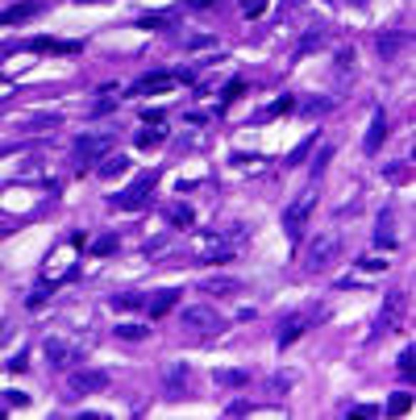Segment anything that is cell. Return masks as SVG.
I'll list each match as a JSON object with an SVG mask.
<instances>
[{"mask_svg": "<svg viewBox=\"0 0 416 420\" xmlns=\"http://www.w3.org/2000/svg\"><path fill=\"white\" fill-rule=\"evenodd\" d=\"M313 208H317V188H304V192L288 204V212H283V229H288L292 242L304 233V225H308V217H313Z\"/></svg>", "mask_w": 416, "mask_h": 420, "instance_id": "1", "label": "cell"}, {"mask_svg": "<svg viewBox=\"0 0 416 420\" xmlns=\"http://www.w3.org/2000/svg\"><path fill=\"white\" fill-rule=\"evenodd\" d=\"M83 246V237L75 233L67 246H59V250H50V258H46V267H42V283H54V279H67V275L75 271V250Z\"/></svg>", "mask_w": 416, "mask_h": 420, "instance_id": "2", "label": "cell"}, {"mask_svg": "<svg viewBox=\"0 0 416 420\" xmlns=\"http://www.w3.org/2000/svg\"><path fill=\"white\" fill-rule=\"evenodd\" d=\"M183 324H188L196 337H217L220 329H225L220 312L217 308H208V304H188V308H183Z\"/></svg>", "mask_w": 416, "mask_h": 420, "instance_id": "3", "label": "cell"}, {"mask_svg": "<svg viewBox=\"0 0 416 420\" xmlns=\"http://www.w3.org/2000/svg\"><path fill=\"white\" fill-rule=\"evenodd\" d=\"M113 146H117L113 133H79V138H75V158H79V167H88V163H96V158H108Z\"/></svg>", "mask_w": 416, "mask_h": 420, "instance_id": "4", "label": "cell"}, {"mask_svg": "<svg viewBox=\"0 0 416 420\" xmlns=\"http://www.w3.org/2000/svg\"><path fill=\"white\" fill-rule=\"evenodd\" d=\"M158 188V171H146V175H138L129 188H125L121 196H113V208H125V212H133V208H142L150 200V192Z\"/></svg>", "mask_w": 416, "mask_h": 420, "instance_id": "5", "label": "cell"}, {"mask_svg": "<svg viewBox=\"0 0 416 420\" xmlns=\"http://www.w3.org/2000/svg\"><path fill=\"white\" fill-rule=\"evenodd\" d=\"M192 246H196V254H200V262H229L233 258V242L225 237V233H196L192 237Z\"/></svg>", "mask_w": 416, "mask_h": 420, "instance_id": "6", "label": "cell"}, {"mask_svg": "<svg viewBox=\"0 0 416 420\" xmlns=\"http://www.w3.org/2000/svg\"><path fill=\"white\" fill-rule=\"evenodd\" d=\"M46 358H50V367L59 371V367H75V358L83 354V342H67V337H46Z\"/></svg>", "mask_w": 416, "mask_h": 420, "instance_id": "7", "label": "cell"}, {"mask_svg": "<svg viewBox=\"0 0 416 420\" xmlns=\"http://www.w3.org/2000/svg\"><path fill=\"white\" fill-rule=\"evenodd\" d=\"M338 250H342V233L333 229L329 237H317L313 246H308V271H320V267H329L333 258H338Z\"/></svg>", "mask_w": 416, "mask_h": 420, "instance_id": "8", "label": "cell"}, {"mask_svg": "<svg viewBox=\"0 0 416 420\" xmlns=\"http://www.w3.org/2000/svg\"><path fill=\"white\" fill-rule=\"evenodd\" d=\"M104 383H108V374L104 371H75L67 379V396L79 399V396H92V391H104Z\"/></svg>", "mask_w": 416, "mask_h": 420, "instance_id": "9", "label": "cell"}, {"mask_svg": "<svg viewBox=\"0 0 416 420\" xmlns=\"http://www.w3.org/2000/svg\"><path fill=\"white\" fill-rule=\"evenodd\" d=\"M175 88V75H167V71H154V75H142L125 96H158V92H171Z\"/></svg>", "mask_w": 416, "mask_h": 420, "instance_id": "10", "label": "cell"}, {"mask_svg": "<svg viewBox=\"0 0 416 420\" xmlns=\"http://www.w3.org/2000/svg\"><path fill=\"white\" fill-rule=\"evenodd\" d=\"M383 142H387V113H375V117H370V129H367V142H362V150L375 158V154L383 150Z\"/></svg>", "mask_w": 416, "mask_h": 420, "instance_id": "11", "label": "cell"}, {"mask_svg": "<svg viewBox=\"0 0 416 420\" xmlns=\"http://www.w3.org/2000/svg\"><path fill=\"white\" fill-rule=\"evenodd\" d=\"M38 13H42L38 0H21V4H13V9L0 13V25H21V21H29V17H38Z\"/></svg>", "mask_w": 416, "mask_h": 420, "instance_id": "12", "label": "cell"}, {"mask_svg": "<svg viewBox=\"0 0 416 420\" xmlns=\"http://www.w3.org/2000/svg\"><path fill=\"white\" fill-rule=\"evenodd\" d=\"M163 374H167V396L171 399L188 396V367H183V362H171Z\"/></svg>", "mask_w": 416, "mask_h": 420, "instance_id": "13", "label": "cell"}, {"mask_svg": "<svg viewBox=\"0 0 416 420\" xmlns=\"http://www.w3.org/2000/svg\"><path fill=\"white\" fill-rule=\"evenodd\" d=\"M34 54H79V42H59V38H34Z\"/></svg>", "mask_w": 416, "mask_h": 420, "instance_id": "14", "label": "cell"}, {"mask_svg": "<svg viewBox=\"0 0 416 420\" xmlns=\"http://www.w3.org/2000/svg\"><path fill=\"white\" fill-rule=\"evenodd\" d=\"M175 304H179V292H175V287H167V292H158V296L150 299V317H154V321H158V317H167V312H171Z\"/></svg>", "mask_w": 416, "mask_h": 420, "instance_id": "15", "label": "cell"}, {"mask_svg": "<svg viewBox=\"0 0 416 420\" xmlns=\"http://www.w3.org/2000/svg\"><path fill=\"white\" fill-rule=\"evenodd\" d=\"M129 171V158L125 154H108V163H100V179H117Z\"/></svg>", "mask_w": 416, "mask_h": 420, "instance_id": "16", "label": "cell"}, {"mask_svg": "<svg viewBox=\"0 0 416 420\" xmlns=\"http://www.w3.org/2000/svg\"><path fill=\"white\" fill-rule=\"evenodd\" d=\"M167 217L175 221V229H192V225H196V212H192L188 204H171V208H167Z\"/></svg>", "mask_w": 416, "mask_h": 420, "instance_id": "17", "label": "cell"}, {"mask_svg": "<svg viewBox=\"0 0 416 420\" xmlns=\"http://www.w3.org/2000/svg\"><path fill=\"white\" fill-rule=\"evenodd\" d=\"M375 242L379 246H395V229H392V208L379 217V229H375Z\"/></svg>", "mask_w": 416, "mask_h": 420, "instance_id": "18", "label": "cell"}, {"mask_svg": "<svg viewBox=\"0 0 416 420\" xmlns=\"http://www.w3.org/2000/svg\"><path fill=\"white\" fill-rule=\"evenodd\" d=\"M300 333H304V317H292V321L283 324V333H279V349H288Z\"/></svg>", "mask_w": 416, "mask_h": 420, "instance_id": "19", "label": "cell"}, {"mask_svg": "<svg viewBox=\"0 0 416 420\" xmlns=\"http://www.w3.org/2000/svg\"><path fill=\"white\" fill-rule=\"evenodd\" d=\"M163 138H167V133H163V125H150V129H142V133H138L133 142H138L142 150H150V146H158Z\"/></svg>", "mask_w": 416, "mask_h": 420, "instance_id": "20", "label": "cell"}, {"mask_svg": "<svg viewBox=\"0 0 416 420\" xmlns=\"http://www.w3.org/2000/svg\"><path fill=\"white\" fill-rule=\"evenodd\" d=\"M213 379H217L220 387H245V383H250V374L245 371H217Z\"/></svg>", "mask_w": 416, "mask_h": 420, "instance_id": "21", "label": "cell"}, {"mask_svg": "<svg viewBox=\"0 0 416 420\" xmlns=\"http://www.w3.org/2000/svg\"><path fill=\"white\" fill-rule=\"evenodd\" d=\"M146 333H150L146 324H117V337H121V342H142Z\"/></svg>", "mask_w": 416, "mask_h": 420, "instance_id": "22", "label": "cell"}, {"mask_svg": "<svg viewBox=\"0 0 416 420\" xmlns=\"http://www.w3.org/2000/svg\"><path fill=\"white\" fill-rule=\"evenodd\" d=\"M242 92H245V83H242V79H233V83H229V88L220 92V108H229L233 100H242Z\"/></svg>", "mask_w": 416, "mask_h": 420, "instance_id": "23", "label": "cell"}, {"mask_svg": "<svg viewBox=\"0 0 416 420\" xmlns=\"http://www.w3.org/2000/svg\"><path fill=\"white\" fill-rule=\"evenodd\" d=\"M213 296H229V292H238V279H213V283H204Z\"/></svg>", "mask_w": 416, "mask_h": 420, "instance_id": "24", "label": "cell"}, {"mask_svg": "<svg viewBox=\"0 0 416 420\" xmlns=\"http://www.w3.org/2000/svg\"><path fill=\"white\" fill-rule=\"evenodd\" d=\"M238 4H242V13H245V17L254 21V17H263V13H267V4H270V0H238Z\"/></svg>", "mask_w": 416, "mask_h": 420, "instance_id": "25", "label": "cell"}, {"mask_svg": "<svg viewBox=\"0 0 416 420\" xmlns=\"http://www.w3.org/2000/svg\"><path fill=\"white\" fill-rule=\"evenodd\" d=\"M395 46H400V34H383V38H379V54H383V58H392Z\"/></svg>", "mask_w": 416, "mask_h": 420, "instance_id": "26", "label": "cell"}, {"mask_svg": "<svg viewBox=\"0 0 416 420\" xmlns=\"http://www.w3.org/2000/svg\"><path fill=\"white\" fill-rule=\"evenodd\" d=\"M408 408H412V396H395L392 404H387V412H395V416H404Z\"/></svg>", "mask_w": 416, "mask_h": 420, "instance_id": "27", "label": "cell"}, {"mask_svg": "<svg viewBox=\"0 0 416 420\" xmlns=\"http://www.w3.org/2000/svg\"><path fill=\"white\" fill-rule=\"evenodd\" d=\"M117 250V237H100V242H92V254H113Z\"/></svg>", "mask_w": 416, "mask_h": 420, "instance_id": "28", "label": "cell"}, {"mask_svg": "<svg viewBox=\"0 0 416 420\" xmlns=\"http://www.w3.org/2000/svg\"><path fill=\"white\" fill-rule=\"evenodd\" d=\"M412 349H404V354H400V374H404V379H412Z\"/></svg>", "mask_w": 416, "mask_h": 420, "instance_id": "29", "label": "cell"}, {"mask_svg": "<svg viewBox=\"0 0 416 420\" xmlns=\"http://www.w3.org/2000/svg\"><path fill=\"white\" fill-rule=\"evenodd\" d=\"M292 383H295V374H288V371H279V374H275V391H279V396H283V391H288Z\"/></svg>", "mask_w": 416, "mask_h": 420, "instance_id": "30", "label": "cell"}, {"mask_svg": "<svg viewBox=\"0 0 416 420\" xmlns=\"http://www.w3.org/2000/svg\"><path fill=\"white\" fill-rule=\"evenodd\" d=\"M288 108H292V96H279V100H275V104L267 108V117H279V113H288Z\"/></svg>", "mask_w": 416, "mask_h": 420, "instance_id": "31", "label": "cell"}, {"mask_svg": "<svg viewBox=\"0 0 416 420\" xmlns=\"http://www.w3.org/2000/svg\"><path fill=\"white\" fill-rule=\"evenodd\" d=\"M350 416H354V420H358V416L370 420V416H379V408H370V404H358V408H350Z\"/></svg>", "mask_w": 416, "mask_h": 420, "instance_id": "32", "label": "cell"}, {"mask_svg": "<svg viewBox=\"0 0 416 420\" xmlns=\"http://www.w3.org/2000/svg\"><path fill=\"white\" fill-rule=\"evenodd\" d=\"M258 408L254 404H229V416H254Z\"/></svg>", "mask_w": 416, "mask_h": 420, "instance_id": "33", "label": "cell"}, {"mask_svg": "<svg viewBox=\"0 0 416 420\" xmlns=\"http://www.w3.org/2000/svg\"><path fill=\"white\" fill-rule=\"evenodd\" d=\"M25 367H29V354H13V358H9V371H13V374L25 371Z\"/></svg>", "mask_w": 416, "mask_h": 420, "instance_id": "34", "label": "cell"}, {"mask_svg": "<svg viewBox=\"0 0 416 420\" xmlns=\"http://www.w3.org/2000/svg\"><path fill=\"white\" fill-rule=\"evenodd\" d=\"M313 146H317V138H308V142H300V146H295V154H292V163H304V154H308Z\"/></svg>", "mask_w": 416, "mask_h": 420, "instance_id": "35", "label": "cell"}, {"mask_svg": "<svg viewBox=\"0 0 416 420\" xmlns=\"http://www.w3.org/2000/svg\"><path fill=\"white\" fill-rule=\"evenodd\" d=\"M142 304V296H117L113 299V308H138Z\"/></svg>", "mask_w": 416, "mask_h": 420, "instance_id": "36", "label": "cell"}, {"mask_svg": "<svg viewBox=\"0 0 416 420\" xmlns=\"http://www.w3.org/2000/svg\"><path fill=\"white\" fill-rule=\"evenodd\" d=\"M146 125H163V108H150V113H146Z\"/></svg>", "mask_w": 416, "mask_h": 420, "instance_id": "37", "label": "cell"}, {"mask_svg": "<svg viewBox=\"0 0 416 420\" xmlns=\"http://www.w3.org/2000/svg\"><path fill=\"white\" fill-rule=\"evenodd\" d=\"M404 175H408V167H387V179H395V183H400Z\"/></svg>", "mask_w": 416, "mask_h": 420, "instance_id": "38", "label": "cell"}, {"mask_svg": "<svg viewBox=\"0 0 416 420\" xmlns=\"http://www.w3.org/2000/svg\"><path fill=\"white\" fill-rule=\"evenodd\" d=\"M138 25H142V29H158V25H163V17H142Z\"/></svg>", "mask_w": 416, "mask_h": 420, "instance_id": "39", "label": "cell"}, {"mask_svg": "<svg viewBox=\"0 0 416 420\" xmlns=\"http://www.w3.org/2000/svg\"><path fill=\"white\" fill-rule=\"evenodd\" d=\"M192 4H196V9H208V4H213V0H192Z\"/></svg>", "mask_w": 416, "mask_h": 420, "instance_id": "40", "label": "cell"}, {"mask_svg": "<svg viewBox=\"0 0 416 420\" xmlns=\"http://www.w3.org/2000/svg\"><path fill=\"white\" fill-rule=\"evenodd\" d=\"M79 4H92V0H79Z\"/></svg>", "mask_w": 416, "mask_h": 420, "instance_id": "41", "label": "cell"}]
</instances>
